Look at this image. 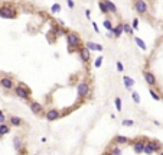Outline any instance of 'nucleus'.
Listing matches in <instances>:
<instances>
[{
  "instance_id": "obj_1",
  "label": "nucleus",
  "mask_w": 163,
  "mask_h": 155,
  "mask_svg": "<svg viewBox=\"0 0 163 155\" xmlns=\"http://www.w3.org/2000/svg\"><path fill=\"white\" fill-rule=\"evenodd\" d=\"M65 39L66 44H68V51L69 52H72L75 49H78L80 47H82V39L77 32H68L65 35Z\"/></svg>"
},
{
  "instance_id": "obj_2",
  "label": "nucleus",
  "mask_w": 163,
  "mask_h": 155,
  "mask_svg": "<svg viewBox=\"0 0 163 155\" xmlns=\"http://www.w3.org/2000/svg\"><path fill=\"white\" fill-rule=\"evenodd\" d=\"M13 90H15V94L19 99H22V100H28L31 97V89L28 86H25L23 83H17Z\"/></svg>"
},
{
  "instance_id": "obj_3",
  "label": "nucleus",
  "mask_w": 163,
  "mask_h": 155,
  "mask_svg": "<svg viewBox=\"0 0 163 155\" xmlns=\"http://www.w3.org/2000/svg\"><path fill=\"white\" fill-rule=\"evenodd\" d=\"M0 17L1 19H15L16 17V9L10 5L0 6Z\"/></svg>"
},
{
  "instance_id": "obj_4",
  "label": "nucleus",
  "mask_w": 163,
  "mask_h": 155,
  "mask_svg": "<svg viewBox=\"0 0 163 155\" xmlns=\"http://www.w3.org/2000/svg\"><path fill=\"white\" fill-rule=\"evenodd\" d=\"M133 8H134L137 15L143 16V15H146L147 12H149V3H147L146 0H134Z\"/></svg>"
},
{
  "instance_id": "obj_5",
  "label": "nucleus",
  "mask_w": 163,
  "mask_h": 155,
  "mask_svg": "<svg viewBox=\"0 0 163 155\" xmlns=\"http://www.w3.org/2000/svg\"><path fill=\"white\" fill-rule=\"evenodd\" d=\"M90 94V84L87 81H81L78 84V87H77V97H87Z\"/></svg>"
},
{
  "instance_id": "obj_6",
  "label": "nucleus",
  "mask_w": 163,
  "mask_h": 155,
  "mask_svg": "<svg viewBox=\"0 0 163 155\" xmlns=\"http://www.w3.org/2000/svg\"><path fill=\"white\" fill-rule=\"evenodd\" d=\"M15 80L9 75H4V77H0V87H3L4 90H13L15 89Z\"/></svg>"
},
{
  "instance_id": "obj_7",
  "label": "nucleus",
  "mask_w": 163,
  "mask_h": 155,
  "mask_svg": "<svg viewBox=\"0 0 163 155\" xmlns=\"http://www.w3.org/2000/svg\"><path fill=\"white\" fill-rule=\"evenodd\" d=\"M61 117V110L57 109V107H52V109H49L48 112L45 113V119L48 120V122H55Z\"/></svg>"
},
{
  "instance_id": "obj_8",
  "label": "nucleus",
  "mask_w": 163,
  "mask_h": 155,
  "mask_svg": "<svg viewBox=\"0 0 163 155\" xmlns=\"http://www.w3.org/2000/svg\"><path fill=\"white\" fill-rule=\"evenodd\" d=\"M78 54H80V58L84 64H88L91 61V51L87 47H80L78 48Z\"/></svg>"
},
{
  "instance_id": "obj_9",
  "label": "nucleus",
  "mask_w": 163,
  "mask_h": 155,
  "mask_svg": "<svg viewBox=\"0 0 163 155\" xmlns=\"http://www.w3.org/2000/svg\"><path fill=\"white\" fill-rule=\"evenodd\" d=\"M143 77H144V81L150 86V87H155V86H157V80H156L155 74L152 73V71H147V70H144L143 71Z\"/></svg>"
},
{
  "instance_id": "obj_10",
  "label": "nucleus",
  "mask_w": 163,
  "mask_h": 155,
  "mask_svg": "<svg viewBox=\"0 0 163 155\" xmlns=\"http://www.w3.org/2000/svg\"><path fill=\"white\" fill-rule=\"evenodd\" d=\"M29 109H31V112H32L33 114H42L43 113V106H42L41 103H38V102H31Z\"/></svg>"
},
{
  "instance_id": "obj_11",
  "label": "nucleus",
  "mask_w": 163,
  "mask_h": 155,
  "mask_svg": "<svg viewBox=\"0 0 163 155\" xmlns=\"http://www.w3.org/2000/svg\"><path fill=\"white\" fill-rule=\"evenodd\" d=\"M84 47H87L90 51H97V52H101V51L104 49V47H103L101 44H97V42H92V41L85 42V45H84Z\"/></svg>"
},
{
  "instance_id": "obj_12",
  "label": "nucleus",
  "mask_w": 163,
  "mask_h": 155,
  "mask_svg": "<svg viewBox=\"0 0 163 155\" xmlns=\"http://www.w3.org/2000/svg\"><path fill=\"white\" fill-rule=\"evenodd\" d=\"M144 141H141V139H139V141H136L134 144H133V151H134V154H143V148H144Z\"/></svg>"
},
{
  "instance_id": "obj_13",
  "label": "nucleus",
  "mask_w": 163,
  "mask_h": 155,
  "mask_svg": "<svg viewBox=\"0 0 163 155\" xmlns=\"http://www.w3.org/2000/svg\"><path fill=\"white\" fill-rule=\"evenodd\" d=\"M9 122H10V125H12L13 128H19V126H22V125H23V119H22V117H19V116H10Z\"/></svg>"
},
{
  "instance_id": "obj_14",
  "label": "nucleus",
  "mask_w": 163,
  "mask_h": 155,
  "mask_svg": "<svg viewBox=\"0 0 163 155\" xmlns=\"http://www.w3.org/2000/svg\"><path fill=\"white\" fill-rule=\"evenodd\" d=\"M22 145H23V139H22V136H19V135L13 136V148H15L16 151H20V149H22Z\"/></svg>"
},
{
  "instance_id": "obj_15",
  "label": "nucleus",
  "mask_w": 163,
  "mask_h": 155,
  "mask_svg": "<svg viewBox=\"0 0 163 155\" xmlns=\"http://www.w3.org/2000/svg\"><path fill=\"white\" fill-rule=\"evenodd\" d=\"M111 32H113L114 39H115V38H120L123 33H124V32H123V23H117L114 28H113V31H111Z\"/></svg>"
},
{
  "instance_id": "obj_16",
  "label": "nucleus",
  "mask_w": 163,
  "mask_h": 155,
  "mask_svg": "<svg viewBox=\"0 0 163 155\" xmlns=\"http://www.w3.org/2000/svg\"><path fill=\"white\" fill-rule=\"evenodd\" d=\"M114 142L117 145H124V144H129L130 142V139L127 138V136H124V135H115L114 136Z\"/></svg>"
},
{
  "instance_id": "obj_17",
  "label": "nucleus",
  "mask_w": 163,
  "mask_h": 155,
  "mask_svg": "<svg viewBox=\"0 0 163 155\" xmlns=\"http://www.w3.org/2000/svg\"><path fill=\"white\" fill-rule=\"evenodd\" d=\"M133 41L136 42V45H137L141 51H147V45L144 44V41H143L141 38H139V36H133Z\"/></svg>"
},
{
  "instance_id": "obj_18",
  "label": "nucleus",
  "mask_w": 163,
  "mask_h": 155,
  "mask_svg": "<svg viewBox=\"0 0 163 155\" xmlns=\"http://www.w3.org/2000/svg\"><path fill=\"white\" fill-rule=\"evenodd\" d=\"M123 83H124V87L127 90H130L133 86H134V80L131 78V77H129V75H124L123 77Z\"/></svg>"
},
{
  "instance_id": "obj_19",
  "label": "nucleus",
  "mask_w": 163,
  "mask_h": 155,
  "mask_svg": "<svg viewBox=\"0 0 163 155\" xmlns=\"http://www.w3.org/2000/svg\"><path fill=\"white\" fill-rule=\"evenodd\" d=\"M104 3H106V6L110 13H117V6H115V3H113L111 0H104Z\"/></svg>"
},
{
  "instance_id": "obj_20",
  "label": "nucleus",
  "mask_w": 163,
  "mask_h": 155,
  "mask_svg": "<svg viewBox=\"0 0 163 155\" xmlns=\"http://www.w3.org/2000/svg\"><path fill=\"white\" fill-rule=\"evenodd\" d=\"M10 133V126L6 123H0V136H6Z\"/></svg>"
},
{
  "instance_id": "obj_21",
  "label": "nucleus",
  "mask_w": 163,
  "mask_h": 155,
  "mask_svg": "<svg viewBox=\"0 0 163 155\" xmlns=\"http://www.w3.org/2000/svg\"><path fill=\"white\" fill-rule=\"evenodd\" d=\"M147 144L152 147V149H153L155 152H159V151H160V148H162V145H160V142H159V141H147Z\"/></svg>"
},
{
  "instance_id": "obj_22",
  "label": "nucleus",
  "mask_w": 163,
  "mask_h": 155,
  "mask_svg": "<svg viewBox=\"0 0 163 155\" xmlns=\"http://www.w3.org/2000/svg\"><path fill=\"white\" fill-rule=\"evenodd\" d=\"M98 9H100V12H101L103 15H110V12H108V9H107L104 0H98Z\"/></svg>"
},
{
  "instance_id": "obj_23",
  "label": "nucleus",
  "mask_w": 163,
  "mask_h": 155,
  "mask_svg": "<svg viewBox=\"0 0 163 155\" xmlns=\"http://www.w3.org/2000/svg\"><path fill=\"white\" fill-rule=\"evenodd\" d=\"M123 32L127 33V35H133V33H134V29L131 28L130 23H123Z\"/></svg>"
},
{
  "instance_id": "obj_24",
  "label": "nucleus",
  "mask_w": 163,
  "mask_h": 155,
  "mask_svg": "<svg viewBox=\"0 0 163 155\" xmlns=\"http://www.w3.org/2000/svg\"><path fill=\"white\" fill-rule=\"evenodd\" d=\"M103 26L106 28L108 32H111V31H113V28H114V25H113V22H111L110 19H104V22H103Z\"/></svg>"
},
{
  "instance_id": "obj_25",
  "label": "nucleus",
  "mask_w": 163,
  "mask_h": 155,
  "mask_svg": "<svg viewBox=\"0 0 163 155\" xmlns=\"http://www.w3.org/2000/svg\"><path fill=\"white\" fill-rule=\"evenodd\" d=\"M61 10H62V8H61L59 3H54V5L51 6V13H54V15H55V13H59Z\"/></svg>"
},
{
  "instance_id": "obj_26",
  "label": "nucleus",
  "mask_w": 163,
  "mask_h": 155,
  "mask_svg": "<svg viewBox=\"0 0 163 155\" xmlns=\"http://www.w3.org/2000/svg\"><path fill=\"white\" fill-rule=\"evenodd\" d=\"M114 105H115V109H117V112H121L123 110V102L120 97H115L114 99Z\"/></svg>"
},
{
  "instance_id": "obj_27",
  "label": "nucleus",
  "mask_w": 163,
  "mask_h": 155,
  "mask_svg": "<svg viewBox=\"0 0 163 155\" xmlns=\"http://www.w3.org/2000/svg\"><path fill=\"white\" fill-rule=\"evenodd\" d=\"M143 154H146V155H152V154H155V151L152 149V147L149 145V144H144V148H143Z\"/></svg>"
},
{
  "instance_id": "obj_28",
  "label": "nucleus",
  "mask_w": 163,
  "mask_h": 155,
  "mask_svg": "<svg viewBox=\"0 0 163 155\" xmlns=\"http://www.w3.org/2000/svg\"><path fill=\"white\" fill-rule=\"evenodd\" d=\"M103 59H104V58L101 57V55L95 58V59H94V67H95V68H100V67L103 65Z\"/></svg>"
},
{
  "instance_id": "obj_29",
  "label": "nucleus",
  "mask_w": 163,
  "mask_h": 155,
  "mask_svg": "<svg viewBox=\"0 0 163 155\" xmlns=\"http://www.w3.org/2000/svg\"><path fill=\"white\" fill-rule=\"evenodd\" d=\"M149 93H150V96L153 97V100H156V102H159V100H160V96H159V94L156 93L155 90H153V87H150V90H149Z\"/></svg>"
},
{
  "instance_id": "obj_30",
  "label": "nucleus",
  "mask_w": 163,
  "mask_h": 155,
  "mask_svg": "<svg viewBox=\"0 0 163 155\" xmlns=\"http://www.w3.org/2000/svg\"><path fill=\"white\" fill-rule=\"evenodd\" d=\"M131 99H133V102H134L136 105H139V103H140V94H139V93L133 91V93H131Z\"/></svg>"
},
{
  "instance_id": "obj_31",
  "label": "nucleus",
  "mask_w": 163,
  "mask_h": 155,
  "mask_svg": "<svg viewBox=\"0 0 163 155\" xmlns=\"http://www.w3.org/2000/svg\"><path fill=\"white\" fill-rule=\"evenodd\" d=\"M110 152H111V154H113V155H123V152H121V148H120V147H117V145H115V147L113 148V149H111Z\"/></svg>"
},
{
  "instance_id": "obj_32",
  "label": "nucleus",
  "mask_w": 163,
  "mask_h": 155,
  "mask_svg": "<svg viewBox=\"0 0 163 155\" xmlns=\"http://www.w3.org/2000/svg\"><path fill=\"white\" fill-rule=\"evenodd\" d=\"M131 28H133L134 31H137V29H139V19H137V17H134V19H133V22H131Z\"/></svg>"
},
{
  "instance_id": "obj_33",
  "label": "nucleus",
  "mask_w": 163,
  "mask_h": 155,
  "mask_svg": "<svg viewBox=\"0 0 163 155\" xmlns=\"http://www.w3.org/2000/svg\"><path fill=\"white\" fill-rule=\"evenodd\" d=\"M121 125L123 126H133L134 125V120H129V119H124L121 122Z\"/></svg>"
},
{
  "instance_id": "obj_34",
  "label": "nucleus",
  "mask_w": 163,
  "mask_h": 155,
  "mask_svg": "<svg viewBox=\"0 0 163 155\" xmlns=\"http://www.w3.org/2000/svg\"><path fill=\"white\" fill-rule=\"evenodd\" d=\"M66 6H68V9H74L75 8V2L74 0H66Z\"/></svg>"
},
{
  "instance_id": "obj_35",
  "label": "nucleus",
  "mask_w": 163,
  "mask_h": 155,
  "mask_svg": "<svg viewBox=\"0 0 163 155\" xmlns=\"http://www.w3.org/2000/svg\"><path fill=\"white\" fill-rule=\"evenodd\" d=\"M117 70H118L120 73H123V71H124V65H123L121 61H117Z\"/></svg>"
},
{
  "instance_id": "obj_36",
  "label": "nucleus",
  "mask_w": 163,
  "mask_h": 155,
  "mask_svg": "<svg viewBox=\"0 0 163 155\" xmlns=\"http://www.w3.org/2000/svg\"><path fill=\"white\" fill-rule=\"evenodd\" d=\"M6 122V116H4V113L0 110V123H4Z\"/></svg>"
},
{
  "instance_id": "obj_37",
  "label": "nucleus",
  "mask_w": 163,
  "mask_h": 155,
  "mask_svg": "<svg viewBox=\"0 0 163 155\" xmlns=\"http://www.w3.org/2000/svg\"><path fill=\"white\" fill-rule=\"evenodd\" d=\"M85 17H87V19H91V10L90 9H85Z\"/></svg>"
},
{
  "instance_id": "obj_38",
  "label": "nucleus",
  "mask_w": 163,
  "mask_h": 155,
  "mask_svg": "<svg viewBox=\"0 0 163 155\" xmlns=\"http://www.w3.org/2000/svg\"><path fill=\"white\" fill-rule=\"evenodd\" d=\"M92 28H94V31L97 33H100V28H98V25L95 23V22H92Z\"/></svg>"
},
{
  "instance_id": "obj_39",
  "label": "nucleus",
  "mask_w": 163,
  "mask_h": 155,
  "mask_svg": "<svg viewBox=\"0 0 163 155\" xmlns=\"http://www.w3.org/2000/svg\"><path fill=\"white\" fill-rule=\"evenodd\" d=\"M103 155H113V154H111V152H104Z\"/></svg>"
},
{
  "instance_id": "obj_40",
  "label": "nucleus",
  "mask_w": 163,
  "mask_h": 155,
  "mask_svg": "<svg viewBox=\"0 0 163 155\" xmlns=\"http://www.w3.org/2000/svg\"><path fill=\"white\" fill-rule=\"evenodd\" d=\"M159 155H163V151H160V154H159Z\"/></svg>"
},
{
  "instance_id": "obj_41",
  "label": "nucleus",
  "mask_w": 163,
  "mask_h": 155,
  "mask_svg": "<svg viewBox=\"0 0 163 155\" xmlns=\"http://www.w3.org/2000/svg\"><path fill=\"white\" fill-rule=\"evenodd\" d=\"M35 155H38V154H35Z\"/></svg>"
}]
</instances>
